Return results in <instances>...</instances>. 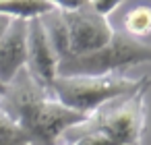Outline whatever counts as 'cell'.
<instances>
[{
	"mask_svg": "<svg viewBox=\"0 0 151 145\" xmlns=\"http://www.w3.org/2000/svg\"><path fill=\"white\" fill-rule=\"evenodd\" d=\"M0 104L19 122L31 145H56L68 131L89 118L64 106L50 89L35 83L25 69L6 85Z\"/></svg>",
	"mask_w": 151,
	"mask_h": 145,
	"instance_id": "1",
	"label": "cell"
},
{
	"mask_svg": "<svg viewBox=\"0 0 151 145\" xmlns=\"http://www.w3.org/2000/svg\"><path fill=\"white\" fill-rule=\"evenodd\" d=\"M151 79L143 77V83L128 95L114 100L91 114L83 124L75 126L81 131H99L114 145H141L147 128V93Z\"/></svg>",
	"mask_w": 151,
	"mask_h": 145,
	"instance_id": "2",
	"label": "cell"
},
{
	"mask_svg": "<svg viewBox=\"0 0 151 145\" xmlns=\"http://www.w3.org/2000/svg\"><path fill=\"white\" fill-rule=\"evenodd\" d=\"M141 79L120 75H73V77H56L52 83V93L68 108L91 116L106 104L120 100L132 93Z\"/></svg>",
	"mask_w": 151,
	"mask_h": 145,
	"instance_id": "3",
	"label": "cell"
},
{
	"mask_svg": "<svg viewBox=\"0 0 151 145\" xmlns=\"http://www.w3.org/2000/svg\"><path fill=\"white\" fill-rule=\"evenodd\" d=\"M145 62H151V44L145 40H134L124 31H116L114 38L97 52L62 58L58 62V77L120 75L126 69Z\"/></svg>",
	"mask_w": 151,
	"mask_h": 145,
	"instance_id": "4",
	"label": "cell"
},
{
	"mask_svg": "<svg viewBox=\"0 0 151 145\" xmlns=\"http://www.w3.org/2000/svg\"><path fill=\"white\" fill-rule=\"evenodd\" d=\"M60 15L64 19L66 35H68V52H66V56H85V54L97 52L116 33V29L112 27L110 19L99 15V13H95L89 6L73 9V11H60Z\"/></svg>",
	"mask_w": 151,
	"mask_h": 145,
	"instance_id": "5",
	"label": "cell"
},
{
	"mask_svg": "<svg viewBox=\"0 0 151 145\" xmlns=\"http://www.w3.org/2000/svg\"><path fill=\"white\" fill-rule=\"evenodd\" d=\"M58 54L48 35V29L40 19H31L27 25V60L25 71L35 83L52 91V83L58 77Z\"/></svg>",
	"mask_w": 151,
	"mask_h": 145,
	"instance_id": "6",
	"label": "cell"
},
{
	"mask_svg": "<svg viewBox=\"0 0 151 145\" xmlns=\"http://www.w3.org/2000/svg\"><path fill=\"white\" fill-rule=\"evenodd\" d=\"M27 25L29 21L13 19L0 40V83L9 85L27 60Z\"/></svg>",
	"mask_w": 151,
	"mask_h": 145,
	"instance_id": "7",
	"label": "cell"
},
{
	"mask_svg": "<svg viewBox=\"0 0 151 145\" xmlns=\"http://www.w3.org/2000/svg\"><path fill=\"white\" fill-rule=\"evenodd\" d=\"M52 11H56V6L48 0H0V15L9 19L31 21Z\"/></svg>",
	"mask_w": 151,
	"mask_h": 145,
	"instance_id": "8",
	"label": "cell"
},
{
	"mask_svg": "<svg viewBox=\"0 0 151 145\" xmlns=\"http://www.w3.org/2000/svg\"><path fill=\"white\" fill-rule=\"evenodd\" d=\"M122 27H124L126 35L147 42V38L151 35V6L139 4V6L130 9L122 19Z\"/></svg>",
	"mask_w": 151,
	"mask_h": 145,
	"instance_id": "9",
	"label": "cell"
},
{
	"mask_svg": "<svg viewBox=\"0 0 151 145\" xmlns=\"http://www.w3.org/2000/svg\"><path fill=\"white\" fill-rule=\"evenodd\" d=\"M0 145H31L19 122L0 104Z\"/></svg>",
	"mask_w": 151,
	"mask_h": 145,
	"instance_id": "10",
	"label": "cell"
},
{
	"mask_svg": "<svg viewBox=\"0 0 151 145\" xmlns=\"http://www.w3.org/2000/svg\"><path fill=\"white\" fill-rule=\"evenodd\" d=\"M122 4H124V0H87V6L93 9L95 13L104 15V17H110Z\"/></svg>",
	"mask_w": 151,
	"mask_h": 145,
	"instance_id": "11",
	"label": "cell"
},
{
	"mask_svg": "<svg viewBox=\"0 0 151 145\" xmlns=\"http://www.w3.org/2000/svg\"><path fill=\"white\" fill-rule=\"evenodd\" d=\"M48 2H52L60 11H73V9L87 6V0H48Z\"/></svg>",
	"mask_w": 151,
	"mask_h": 145,
	"instance_id": "12",
	"label": "cell"
},
{
	"mask_svg": "<svg viewBox=\"0 0 151 145\" xmlns=\"http://www.w3.org/2000/svg\"><path fill=\"white\" fill-rule=\"evenodd\" d=\"M11 21H13V19H9V17H2V15H0V40H2V35H4V31L9 29V25H11Z\"/></svg>",
	"mask_w": 151,
	"mask_h": 145,
	"instance_id": "13",
	"label": "cell"
},
{
	"mask_svg": "<svg viewBox=\"0 0 151 145\" xmlns=\"http://www.w3.org/2000/svg\"><path fill=\"white\" fill-rule=\"evenodd\" d=\"M4 89H6V85H2V83H0V95L4 93Z\"/></svg>",
	"mask_w": 151,
	"mask_h": 145,
	"instance_id": "14",
	"label": "cell"
},
{
	"mask_svg": "<svg viewBox=\"0 0 151 145\" xmlns=\"http://www.w3.org/2000/svg\"><path fill=\"white\" fill-rule=\"evenodd\" d=\"M64 145H73V143H64Z\"/></svg>",
	"mask_w": 151,
	"mask_h": 145,
	"instance_id": "15",
	"label": "cell"
}]
</instances>
